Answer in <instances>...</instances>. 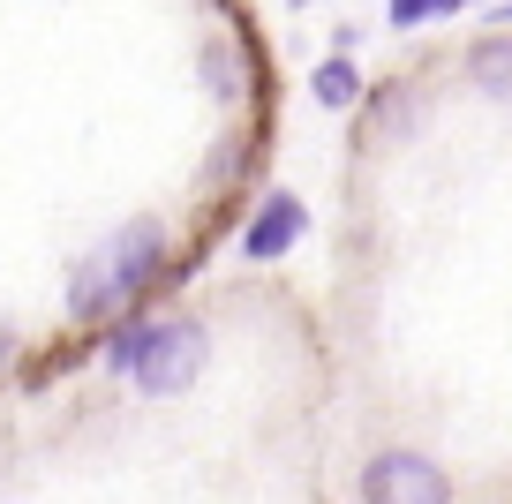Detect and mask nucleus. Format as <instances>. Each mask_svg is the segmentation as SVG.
Here are the masks:
<instances>
[{"label":"nucleus","mask_w":512,"mask_h":504,"mask_svg":"<svg viewBox=\"0 0 512 504\" xmlns=\"http://www.w3.org/2000/svg\"><path fill=\"white\" fill-rule=\"evenodd\" d=\"M166 271V226L159 219H128L98 241L91 256H76L68 271V316L76 324H128L136 294Z\"/></svg>","instance_id":"f257e3e1"},{"label":"nucleus","mask_w":512,"mask_h":504,"mask_svg":"<svg viewBox=\"0 0 512 504\" xmlns=\"http://www.w3.org/2000/svg\"><path fill=\"white\" fill-rule=\"evenodd\" d=\"M362 504H452V474L430 452H407V444H384L362 467Z\"/></svg>","instance_id":"7ed1b4c3"},{"label":"nucleus","mask_w":512,"mask_h":504,"mask_svg":"<svg viewBox=\"0 0 512 504\" xmlns=\"http://www.w3.org/2000/svg\"><path fill=\"white\" fill-rule=\"evenodd\" d=\"M8 354H16V331H8V324H0V362H8Z\"/></svg>","instance_id":"6e6552de"},{"label":"nucleus","mask_w":512,"mask_h":504,"mask_svg":"<svg viewBox=\"0 0 512 504\" xmlns=\"http://www.w3.org/2000/svg\"><path fill=\"white\" fill-rule=\"evenodd\" d=\"M211 362V331L196 324V316H128V324L106 331V369L113 377H128L144 399H174L189 392L196 377H204Z\"/></svg>","instance_id":"f03ea898"},{"label":"nucleus","mask_w":512,"mask_h":504,"mask_svg":"<svg viewBox=\"0 0 512 504\" xmlns=\"http://www.w3.org/2000/svg\"><path fill=\"white\" fill-rule=\"evenodd\" d=\"M309 91H317V106L347 113L354 98H362V68H354L347 53H332V61H317V76H309Z\"/></svg>","instance_id":"39448f33"},{"label":"nucleus","mask_w":512,"mask_h":504,"mask_svg":"<svg viewBox=\"0 0 512 504\" xmlns=\"http://www.w3.org/2000/svg\"><path fill=\"white\" fill-rule=\"evenodd\" d=\"M302 234H309V204L294 189H272V196H256L249 226H241V256L249 264H279V256H294Z\"/></svg>","instance_id":"20e7f679"},{"label":"nucleus","mask_w":512,"mask_h":504,"mask_svg":"<svg viewBox=\"0 0 512 504\" xmlns=\"http://www.w3.org/2000/svg\"><path fill=\"white\" fill-rule=\"evenodd\" d=\"M467 0H384V16L400 23V31H415V23H430V16H460Z\"/></svg>","instance_id":"0eeeda50"},{"label":"nucleus","mask_w":512,"mask_h":504,"mask_svg":"<svg viewBox=\"0 0 512 504\" xmlns=\"http://www.w3.org/2000/svg\"><path fill=\"white\" fill-rule=\"evenodd\" d=\"M467 76H475V91L512 98V38H505V46H475V53H467Z\"/></svg>","instance_id":"423d86ee"}]
</instances>
